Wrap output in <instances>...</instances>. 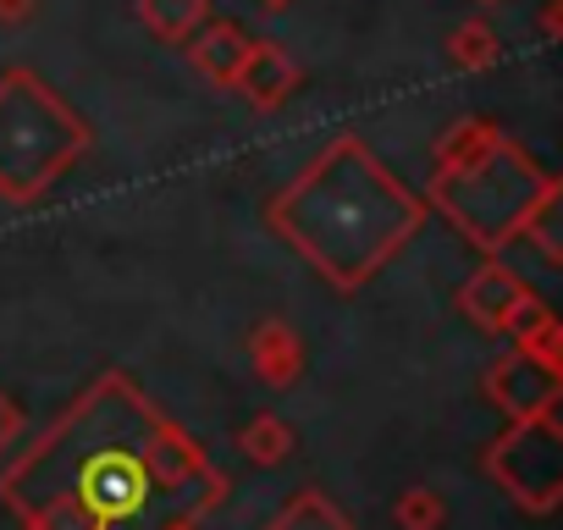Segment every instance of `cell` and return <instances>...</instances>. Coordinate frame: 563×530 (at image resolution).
I'll use <instances>...</instances> for the list:
<instances>
[{
	"label": "cell",
	"mask_w": 563,
	"mask_h": 530,
	"mask_svg": "<svg viewBox=\"0 0 563 530\" xmlns=\"http://www.w3.org/2000/svg\"><path fill=\"white\" fill-rule=\"evenodd\" d=\"M288 84H294V73H288V62H282V56L260 51V56L249 62V95H260L265 106L288 95Z\"/></svg>",
	"instance_id": "cell-1"
},
{
	"label": "cell",
	"mask_w": 563,
	"mask_h": 530,
	"mask_svg": "<svg viewBox=\"0 0 563 530\" xmlns=\"http://www.w3.org/2000/svg\"><path fill=\"white\" fill-rule=\"evenodd\" d=\"M243 56H249V51H243V40H238L232 29H216V34H205V45H199V67L216 73V78H232V67H238Z\"/></svg>",
	"instance_id": "cell-2"
},
{
	"label": "cell",
	"mask_w": 563,
	"mask_h": 530,
	"mask_svg": "<svg viewBox=\"0 0 563 530\" xmlns=\"http://www.w3.org/2000/svg\"><path fill=\"white\" fill-rule=\"evenodd\" d=\"M144 18H150L161 34H172V40H177V34L199 18V0H144Z\"/></svg>",
	"instance_id": "cell-3"
},
{
	"label": "cell",
	"mask_w": 563,
	"mask_h": 530,
	"mask_svg": "<svg viewBox=\"0 0 563 530\" xmlns=\"http://www.w3.org/2000/svg\"><path fill=\"white\" fill-rule=\"evenodd\" d=\"M29 12V0H0V18H23Z\"/></svg>",
	"instance_id": "cell-4"
},
{
	"label": "cell",
	"mask_w": 563,
	"mask_h": 530,
	"mask_svg": "<svg viewBox=\"0 0 563 530\" xmlns=\"http://www.w3.org/2000/svg\"><path fill=\"white\" fill-rule=\"evenodd\" d=\"M265 7H282V0H265Z\"/></svg>",
	"instance_id": "cell-5"
}]
</instances>
